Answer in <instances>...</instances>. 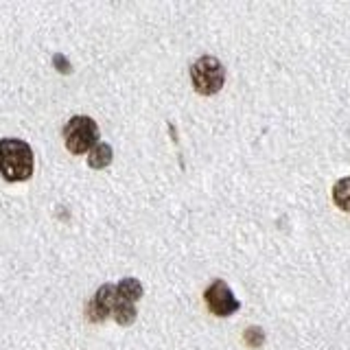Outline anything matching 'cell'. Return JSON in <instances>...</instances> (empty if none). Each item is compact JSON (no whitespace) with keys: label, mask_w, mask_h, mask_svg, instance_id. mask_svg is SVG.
Masks as SVG:
<instances>
[{"label":"cell","mask_w":350,"mask_h":350,"mask_svg":"<svg viewBox=\"0 0 350 350\" xmlns=\"http://www.w3.org/2000/svg\"><path fill=\"white\" fill-rule=\"evenodd\" d=\"M0 175L7 182H25L33 175V151L25 140H0Z\"/></svg>","instance_id":"6da1fadb"},{"label":"cell","mask_w":350,"mask_h":350,"mask_svg":"<svg viewBox=\"0 0 350 350\" xmlns=\"http://www.w3.org/2000/svg\"><path fill=\"white\" fill-rule=\"evenodd\" d=\"M191 79L200 94H215L224 88L226 70L217 57L206 55V57H200L191 66Z\"/></svg>","instance_id":"7a4b0ae2"},{"label":"cell","mask_w":350,"mask_h":350,"mask_svg":"<svg viewBox=\"0 0 350 350\" xmlns=\"http://www.w3.org/2000/svg\"><path fill=\"white\" fill-rule=\"evenodd\" d=\"M66 147L70 153H85L98 145V127L90 116H75L64 127Z\"/></svg>","instance_id":"3957f363"},{"label":"cell","mask_w":350,"mask_h":350,"mask_svg":"<svg viewBox=\"0 0 350 350\" xmlns=\"http://www.w3.org/2000/svg\"><path fill=\"white\" fill-rule=\"evenodd\" d=\"M204 298H206L208 309L219 317H226L239 309V300L234 298V293L230 291V287L224 280H215L211 287L206 289Z\"/></svg>","instance_id":"277c9868"},{"label":"cell","mask_w":350,"mask_h":350,"mask_svg":"<svg viewBox=\"0 0 350 350\" xmlns=\"http://www.w3.org/2000/svg\"><path fill=\"white\" fill-rule=\"evenodd\" d=\"M116 302H118L116 284H103V287L96 291L92 302L88 304V317H90L92 322H103L105 317L114 311Z\"/></svg>","instance_id":"5b68a950"},{"label":"cell","mask_w":350,"mask_h":350,"mask_svg":"<svg viewBox=\"0 0 350 350\" xmlns=\"http://www.w3.org/2000/svg\"><path fill=\"white\" fill-rule=\"evenodd\" d=\"M116 289H118V298L131 304L140 300V295H142V284L136 278H123L116 284Z\"/></svg>","instance_id":"8992f818"},{"label":"cell","mask_w":350,"mask_h":350,"mask_svg":"<svg viewBox=\"0 0 350 350\" xmlns=\"http://www.w3.org/2000/svg\"><path fill=\"white\" fill-rule=\"evenodd\" d=\"M109 162H112V147L105 145V142H98L90 151V156H88V164L92 169H105Z\"/></svg>","instance_id":"52a82bcc"},{"label":"cell","mask_w":350,"mask_h":350,"mask_svg":"<svg viewBox=\"0 0 350 350\" xmlns=\"http://www.w3.org/2000/svg\"><path fill=\"white\" fill-rule=\"evenodd\" d=\"M333 202L342 208V211L350 213V178L339 180L333 186Z\"/></svg>","instance_id":"ba28073f"},{"label":"cell","mask_w":350,"mask_h":350,"mask_svg":"<svg viewBox=\"0 0 350 350\" xmlns=\"http://www.w3.org/2000/svg\"><path fill=\"white\" fill-rule=\"evenodd\" d=\"M112 315H114V320H116L118 324L127 326V324H131V322L136 320V306L131 304V302H125V300H120V298H118V302H116V306H114Z\"/></svg>","instance_id":"9c48e42d"},{"label":"cell","mask_w":350,"mask_h":350,"mask_svg":"<svg viewBox=\"0 0 350 350\" xmlns=\"http://www.w3.org/2000/svg\"><path fill=\"white\" fill-rule=\"evenodd\" d=\"M245 339H247L250 346H260L262 344V331L260 328H247Z\"/></svg>","instance_id":"30bf717a"},{"label":"cell","mask_w":350,"mask_h":350,"mask_svg":"<svg viewBox=\"0 0 350 350\" xmlns=\"http://www.w3.org/2000/svg\"><path fill=\"white\" fill-rule=\"evenodd\" d=\"M55 66L59 68V72H70V64L66 62L62 55H55Z\"/></svg>","instance_id":"8fae6325"}]
</instances>
